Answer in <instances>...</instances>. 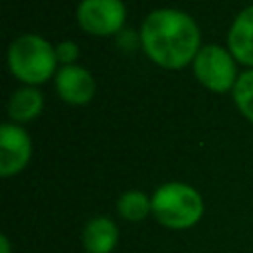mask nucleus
<instances>
[{"label": "nucleus", "mask_w": 253, "mask_h": 253, "mask_svg": "<svg viewBox=\"0 0 253 253\" xmlns=\"http://www.w3.org/2000/svg\"><path fill=\"white\" fill-rule=\"evenodd\" d=\"M152 215L168 229H188L204 213V200L196 188L184 182H166L152 194Z\"/></svg>", "instance_id": "7ed1b4c3"}, {"label": "nucleus", "mask_w": 253, "mask_h": 253, "mask_svg": "<svg viewBox=\"0 0 253 253\" xmlns=\"http://www.w3.org/2000/svg\"><path fill=\"white\" fill-rule=\"evenodd\" d=\"M233 103L241 111V115L253 123V69L243 71L237 77V83L233 87Z\"/></svg>", "instance_id": "f8f14e48"}, {"label": "nucleus", "mask_w": 253, "mask_h": 253, "mask_svg": "<svg viewBox=\"0 0 253 253\" xmlns=\"http://www.w3.org/2000/svg\"><path fill=\"white\" fill-rule=\"evenodd\" d=\"M0 253H10V241L6 235L0 237Z\"/></svg>", "instance_id": "2eb2a0df"}, {"label": "nucleus", "mask_w": 253, "mask_h": 253, "mask_svg": "<svg viewBox=\"0 0 253 253\" xmlns=\"http://www.w3.org/2000/svg\"><path fill=\"white\" fill-rule=\"evenodd\" d=\"M57 67L55 45L40 34H22L8 47V69L24 85L45 83Z\"/></svg>", "instance_id": "f03ea898"}, {"label": "nucleus", "mask_w": 253, "mask_h": 253, "mask_svg": "<svg viewBox=\"0 0 253 253\" xmlns=\"http://www.w3.org/2000/svg\"><path fill=\"white\" fill-rule=\"evenodd\" d=\"M117 241H119V229L105 215L93 217L83 229V245L87 253H111Z\"/></svg>", "instance_id": "1a4fd4ad"}, {"label": "nucleus", "mask_w": 253, "mask_h": 253, "mask_svg": "<svg viewBox=\"0 0 253 253\" xmlns=\"http://www.w3.org/2000/svg\"><path fill=\"white\" fill-rule=\"evenodd\" d=\"M43 111V95L30 85L16 89L8 99V117L12 123H28Z\"/></svg>", "instance_id": "9d476101"}, {"label": "nucleus", "mask_w": 253, "mask_h": 253, "mask_svg": "<svg viewBox=\"0 0 253 253\" xmlns=\"http://www.w3.org/2000/svg\"><path fill=\"white\" fill-rule=\"evenodd\" d=\"M235 63L237 61L229 49L217 43H208L202 45L200 51L196 53L192 61V69L200 85H204L213 93H227L233 91L239 77Z\"/></svg>", "instance_id": "20e7f679"}, {"label": "nucleus", "mask_w": 253, "mask_h": 253, "mask_svg": "<svg viewBox=\"0 0 253 253\" xmlns=\"http://www.w3.org/2000/svg\"><path fill=\"white\" fill-rule=\"evenodd\" d=\"M117 211L128 221H142L152 213V200L140 190H128L117 200Z\"/></svg>", "instance_id": "9b49d317"}, {"label": "nucleus", "mask_w": 253, "mask_h": 253, "mask_svg": "<svg viewBox=\"0 0 253 253\" xmlns=\"http://www.w3.org/2000/svg\"><path fill=\"white\" fill-rule=\"evenodd\" d=\"M55 91L69 105H87L97 91L93 73L83 65H61L55 73Z\"/></svg>", "instance_id": "0eeeda50"}, {"label": "nucleus", "mask_w": 253, "mask_h": 253, "mask_svg": "<svg viewBox=\"0 0 253 253\" xmlns=\"http://www.w3.org/2000/svg\"><path fill=\"white\" fill-rule=\"evenodd\" d=\"M32 158V138L16 123L0 126V176L10 178L26 168Z\"/></svg>", "instance_id": "423d86ee"}, {"label": "nucleus", "mask_w": 253, "mask_h": 253, "mask_svg": "<svg viewBox=\"0 0 253 253\" xmlns=\"http://www.w3.org/2000/svg\"><path fill=\"white\" fill-rule=\"evenodd\" d=\"M55 55H57V63L75 65V61L79 59V45L73 40H63L55 45Z\"/></svg>", "instance_id": "ddd939ff"}, {"label": "nucleus", "mask_w": 253, "mask_h": 253, "mask_svg": "<svg viewBox=\"0 0 253 253\" xmlns=\"http://www.w3.org/2000/svg\"><path fill=\"white\" fill-rule=\"evenodd\" d=\"M75 18L79 28L91 36H117L125 28L126 6L123 0H81Z\"/></svg>", "instance_id": "39448f33"}, {"label": "nucleus", "mask_w": 253, "mask_h": 253, "mask_svg": "<svg viewBox=\"0 0 253 253\" xmlns=\"http://www.w3.org/2000/svg\"><path fill=\"white\" fill-rule=\"evenodd\" d=\"M115 38H117V45L123 51H134L140 43V34H136L132 28H123Z\"/></svg>", "instance_id": "4468645a"}, {"label": "nucleus", "mask_w": 253, "mask_h": 253, "mask_svg": "<svg viewBox=\"0 0 253 253\" xmlns=\"http://www.w3.org/2000/svg\"><path fill=\"white\" fill-rule=\"evenodd\" d=\"M227 47L237 63L253 69V4L243 8L227 32Z\"/></svg>", "instance_id": "6e6552de"}, {"label": "nucleus", "mask_w": 253, "mask_h": 253, "mask_svg": "<svg viewBox=\"0 0 253 253\" xmlns=\"http://www.w3.org/2000/svg\"><path fill=\"white\" fill-rule=\"evenodd\" d=\"M140 45L148 59L164 69H184L200 51L196 20L176 8L152 10L140 26Z\"/></svg>", "instance_id": "f257e3e1"}]
</instances>
